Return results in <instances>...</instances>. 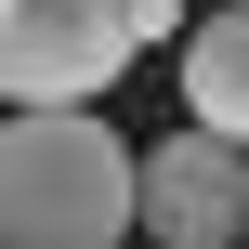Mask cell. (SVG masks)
<instances>
[{"label": "cell", "mask_w": 249, "mask_h": 249, "mask_svg": "<svg viewBox=\"0 0 249 249\" xmlns=\"http://www.w3.org/2000/svg\"><path fill=\"white\" fill-rule=\"evenodd\" d=\"M131 66V0H0V105H92Z\"/></svg>", "instance_id": "2"}, {"label": "cell", "mask_w": 249, "mask_h": 249, "mask_svg": "<svg viewBox=\"0 0 249 249\" xmlns=\"http://www.w3.org/2000/svg\"><path fill=\"white\" fill-rule=\"evenodd\" d=\"M131 223L158 249H236L249 236V144H223V131H171V144H144L131 158Z\"/></svg>", "instance_id": "3"}, {"label": "cell", "mask_w": 249, "mask_h": 249, "mask_svg": "<svg viewBox=\"0 0 249 249\" xmlns=\"http://www.w3.org/2000/svg\"><path fill=\"white\" fill-rule=\"evenodd\" d=\"M131 236V144L92 105L0 118V249H118Z\"/></svg>", "instance_id": "1"}, {"label": "cell", "mask_w": 249, "mask_h": 249, "mask_svg": "<svg viewBox=\"0 0 249 249\" xmlns=\"http://www.w3.org/2000/svg\"><path fill=\"white\" fill-rule=\"evenodd\" d=\"M184 118L223 131V144H249V0H223V13L184 26Z\"/></svg>", "instance_id": "4"}, {"label": "cell", "mask_w": 249, "mask_h": 249, "mask_svg": "<svg viewBox=\"0 0 249 249\" xmlns=\"http://www.w3.org/2000/svg\"><path fill=\"white\" fill-rule=\"evenodd\" d=\"M144 39H184V0H131V53Z\"/></svg>", "instance_id": "5"}]
</instances>
